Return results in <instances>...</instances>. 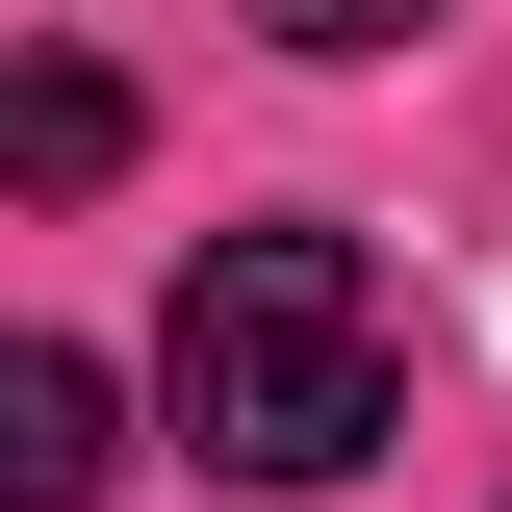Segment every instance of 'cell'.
Here are the masks:
<instances>
[{
	"mask_svg": "<svg viewBox=\"0 0 512 512\" xmlns=\"http://www.w3.org/2000/svg\"><path fill=\"white\" fill-rule=\"evenodd\" d=\"M154 410H180V461H231V487H359L384 410H410V333H384V256L359 231H205L180 256V333H154Z\"/></svg>",
	"mask_w": 512,
	"mask_h": 512,
	"instance_id": "obj_1",
	"label": "cell"
},
{
	"mask_svg": "<svg viewBox=\"0 0 512 512\" xmlns=\"http://www.w3.org/2000/svg\"><path fill=\"white\" fill-rule=\"evenodd\" d=\"M103 359H77V333H26V359H0V512H103Z\"/></svg>",
	"mask_w": 512,
	"mask_h": 512,
	"instance_id": "obj_2",
	"label": "cell"
},
{
	"mask_svg": "<svg viewBox=\"0 0 512 512\" xmlns=\"http://www.w3.org/2000/svg\"><path fill=\"white\" fill-rule=\"evenodd\" d=\"M231 26H282V52H333V77H359V52H410L436 0H231Z\"/></svg>",
	"mask_w": 512,
	"mask_h": 512,
	"instance_id": "obj_4",
	"label": "cell"
},
{
	"mask_svg": "<svg viewBox=\"0 0 512 512\" xmlns=\"http://www.w3.org/2000/svg\"><path fill=\"white\" fill-rule=\"evenodd\" d=\"M0 180H26V205L128 180V77H103V52H26V103H0Z\"/></svg>",
	"mask_w": 512,
	"mask_h": 512,
	"instance_id": "obj_3",
	"label": "cell"
}]
</instances>
